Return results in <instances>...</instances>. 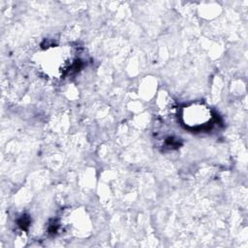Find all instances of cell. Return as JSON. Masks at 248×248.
<instances>
[{
  "label": "cell",
  "mask_w": 248,
  "mask_h": 248,
  "mask_svg": "<svg viewBox=\"0 0 248 248\" xmlns=\"http://www.w3.org/2000/svg\"><path fill=\"white\" fill-rule=\"evenodd\" d=\"M75 58L70 46H50L36 56L39 69L52 78L63 77L74 66Z\"/></svg>",
  "instance_id": "obj_1"
},
{
  "label": "cell",
  "mask_w": 248,
  "mask_h": 248,
  "mask_svg": "<svg viewBox=\"0 0 248 248\" xmlns=\"http://www.w3.org/2000/svg\"><path fill=\"white\" fill-rule=\"evenodd\" d=\"M181 119L184 126L191 131H203L213 125L211 109L202 103H195L182 108Z\"/></svg>",
  "instance_id": "obj_2"
}]
</instances>
